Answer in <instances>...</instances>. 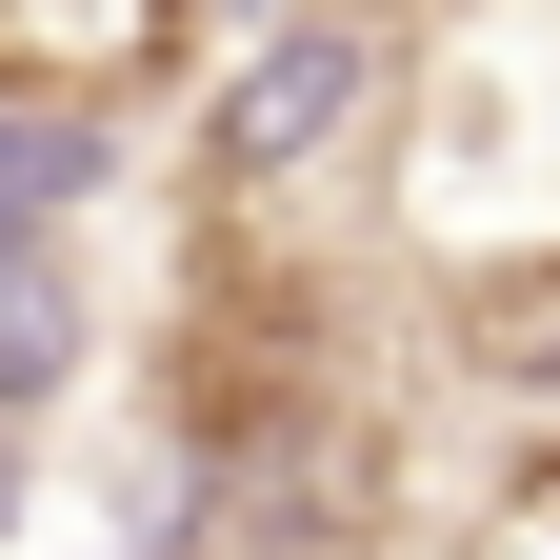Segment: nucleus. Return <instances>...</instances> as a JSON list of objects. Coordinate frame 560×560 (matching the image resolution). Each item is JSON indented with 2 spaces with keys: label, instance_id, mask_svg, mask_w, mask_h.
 Wrapping results in <instances>:
<instances>
[{
  "label": "nucleus",
  "instance_id": "f257e3e1",
  "mask_svg": "<svg viewBox=\"0 0 560 560\" xmlns=\"http://www.w3.org/2000/svg\"><path fill=\"white\" fill-rule=\"evenodd\" d=\"M320 400H340V280L280 241V200H221L180 260V320H161V420L200 460H280Z\"/></svg>",
  "mask_w": 560,
  "mask_h": 560
},
{
  "label": "nucleus",
  "instance_id": "f03ea898",
  "mask_svg": "<svg viewBox=\"0 0 560 560\" xmlns=\"http://www.w3.org/2000/svg\"><path fill=\"white\" fill-rule=\"evenodd\" d=\"M161 81H200V0H0V120L101 140Z\"/></svg>",
  "mask_w": 560,
  "mask_h": 560
},
{
  "label": "nucleus",
  "instance_id": "7ed1b4c3",
  "mask_svg": "<svg viewBox=\"0 0 560 560\" xmlns=\"http://www.w3.org/2000/svg\"><path fill=\"white\" fill-rule=\"evenodd\" d=\"M441 560H560V441H521L501 480H480V521H460Z\"/></svg>",
  "mask_w": 560,
  "mask_h": 560
},
{
  "label": "nucleus",
  "instance_id": "20e7f679",
  "mask_svg": "<svg viewBox=\"0 0 560 560\" xmlns=\"http://www.w3.org/2000/svg\"><path fill=\"white\" fill-rule=\"evenodd\" d=\"M501 361H560V301H540V320H521V340H501Z\"/></svg>",
  "mask_w": 560,
  "mask_h": 560
}]
</instances>
